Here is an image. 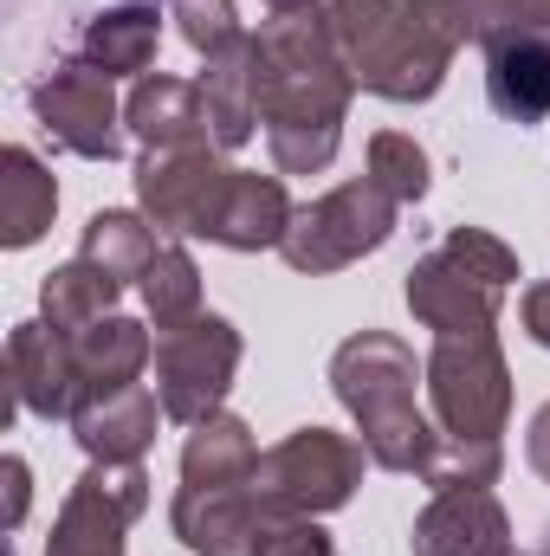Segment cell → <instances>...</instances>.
Returning a JSON list of instances; mask_svg holds the SVG:
<instances>
[{"mask_svg": "<svg viewBox=\"0 0 550 556\" xmlns=\"http://www.w3.org/2000/svg\"><path fill=\"white\" fill-rule=\"evenodd\" d=\"M350 91L357 78L330 39L324 7L273 13L260 26V124L285 175L330 168L343 142V117H350Z\"/></svg>", "mask_w": 550, "mask_h": 556, "instance_id": "obj_1", "label": "cell"}, {"mask_svg": "<svg viewBox=\"0 0 550 556\" xmlns=\"http://www.w3.org/2000/svg\"><path fill=\"white\" fill-rule=\"evenodd\" d=\"M324 13L357 91L389 104H427L453 52L473 39L453 0H324Z\"/></svg>", "mask_w": 550, "mask_h": 556, "instance_id": "obj_2", "label": "cell"}, {"mask_svg": "<svg viewBox=\"0 0 550 556\" xmlns=\"http://www.w3.org/2000/svg\"><path fill=\"white\" fill-rule=\"evenodd\" d=\"M421 376L427 369H414V350L402 337H389V330H357L330 356L337 402L350 408L357 433H363V453L383 472H421L427 453H434V440H440L421 420V402H414Z\"/></svg>", "mask_w": 550, "mask_h": 556, "instance_id": "obj_3", "label": "cell"}, {"mask_svg": "<svg viewBox=\"0 0 550 556\" xmlns=\"http://www.w3.org/2000/svg\"><path fill=\"white\" fill-rule=\"evenodd\" d=\"M518 278V253L486 227H453L409 273V311L440 337H486Z\"/></svg>", "mask_w": 550, "mask_h": 556, "instance_id": "obj_4", "label": "cell"}, {"mask_svg": "<svg viewBox=\"0 0 550 556\" xmlns=\"http://www.w3.org/2000/svg\"><path fill=\"white\" fill-rule=\"evenodd\" d=\"M357 485H363V446L330 427L285 433L253 466V492L273 518H324V511L350 505Z\"/></svg>", "mask_w": 550, "mask_h": 556, "instance_id": "obj_5", "label": "cell"}, {"mask_svg": "<svg viewBox=\"0 0 550 556\" xmlns=\"http://www.w3.org/2000/svg\"><path fill=\"white\" fill-rule=\"evenodd\" d=\"M396 207H402V201L383 194L370 175H363V181H343V188H330L324 201H311V207L291 214L278 253H285L291 273H311V278L343 273V266H357L363 253L389 247V233H396Z\"/></svg>", "mask_w": 550, "mask_h": 556, "instance_id": "obj_6", "label": "cell"}, {"mask_svg": "<svg viewBox=\"0 0 550 556\" xmlns=\"http://www.w3.org/2000/svg\"><path fill=\"white\" fill-rule=\"evenodd\" d=\"M427 402L440 433L453 440H499L512 420V369L499 337H440L427 356Z\"/></svg>", "mask_w": 550, "mask_h": 556, "instance_id": "obj_7", "label": "cell"}, {"mask_svg": "<svg viewBox=\"0 0 550 556\" xmlns=\"http://www.w3.org/2000/svg\"><path fill=\"white\" fill-rule=\"evenodd\" d=\"M234 369H240V330L227 317L201 311L175 330H155V402L168 420L201 427L208 415H221Z\"/></svg>", "mask_w": 550, "mask_h": 556, "instance_id": "obj_8", "label": "cell"}, {"mask_svg": "<svg viewBox=\"0 0 550 556\" xmlns=\"http://www.w3.org/2000/svg\"><path fill=\"white\" fill-rule=\"evenodd\" d=\"M240 168H227L208 149H142L137 162V201L142 214L168 233H195V240H221L227 207H234Z\"/></svg>", "mask_w": 550, "mask_h": 556, "instance_id": "obj_9", "label": "cell"}, {"mask_svg": "<svg viewBox=\"0 0 550 556\" xmlns=\"http://www.w3.org/2000/svg\"><path fill=\"white\" fill-rule=\"evenodd\" d=\"M149 505V472L142 459H91V472L72 485L46 556H124V538Z\"/></svg>", "mask_w": 550, "mask_h": 556, "instance_id": "obj_10", "label": "cell"}, {"mask_svg": "<svg viewBox=\"0 0 550 556\" xmlns=\"http://www.w3.org/2000/svg\"><path fill=\"white\" fill-rule=\"evenodd\" d=\"M33 117H39V130L59 142V149L85 155V162L124 155L111 72H98L91 59H72V65H59L52 78H39V85H33Z\"/></svg>", "mask_w": 550, "mask_h": 556, "instance_id": "obj_11", "label": "cell"}, {"mask_svg": "<svg viewBox=\"0 0 550 556\" xmlns=\"http://www.w3.org/2000/svg\"><path fill=\"white\" fill-rule=\"evenodd\" d=\"M168 525L195 556H260L278 518L260 505L253 479H240V485H182Z\"/></svg>", "mask_w": 550, "mask_h": 556, "instance_id": "obj_12", "label": "cell"}, {"mask_svg": "<svg viewBox=\"0 0 550 556\" xmlns=\"http://www.w3.org/2000/svg\"><path fill=\"white\" fill-rule=\"evenodd\" d=\"M7 382H13V402L33 408L46 420H72L78 415V356H72V337L52 330L46 317L39 324H13L7 337Z\"/></svg>", "mask_w": 550, "mask_h": 556, "instance_id": "obj_13", "label": "cell"}, {"mask_svg": "<svg viewBox=\"0 0 550 556\" xmlns=\"http://www.w3.org/2000/svg\"><path fill=\"white\" fill-rule=\"evenodd\" d=\"M414 556H512V525L492 492H434L414 518Z\"/></svg>", "mask_w": 550, "mask_h": 556, "instance_id": "obj_14", "label": "cell"}, {"mask_svg": "<svg viewBox=\"0 0 550 556\" xmlns=\"http://www.w3.org/2000/svg\"><path fill=\"white\" fill-rule=\"evenodd\" d=\"M208 98V124H214V149H240L253 142L260 124V39L240 33L221 52H208V72L195 78Z\"/></svg>", "mask_w": 550, "mask_h": 556, "instance_id": "obj_15", "label": "cell"}, {"mask_svg": "<svg viewBox=\"0 0 550 556\" xmlns=\"http://www.w3.org/2000/svg\"><path fill=\"white\" fill-rule=\"evenodd\" d=\"M124 124L137 130L142 149H208V142H214L201 85L162 78V72L137 78V91H130V104H124Z\"/></svg>", "mask_w": 550, "mask_h": 556, "instance_id": "obj_16", "label": "cell"}, {"mask_svg": "<svg viewBox=\"0 0 550 556\" xmlns=\"http://www.w3.org/2000/svg\"><path fill=\"white\" fill-rule=\"evenodd\" d=\"M486 98L512 124L550 117V39L545 33H518V39H492L486 46Z\"/></svg>", "mask_w": 550, "mask_h": 556, "instance_id": "obj_17", "label": "cell"}, {"mask_svg": "<svg viewBox=\"0 0 550 556\" xmlns=\"http://www.w3.org/2000/svg\"><path fill=\"white\" fill-rule=\"evenodd\" d=\"M155 415H162L155 389L130 382V389H111V395L78 402L72 433H78V446H85L91 459H142L149 440H155Z\"/></svg>", "mask_w": 550, "mask_h": 556, "instance_id": "obj_18", "label": "cell"}, {"mask_svg": "<svg viewBox=\"0 0 550 556\" xmlns=\"http://www.w3.org/2000/svg\"><path fill=\"white\" fill-rule=\"evenodd\" d=\"M72 356H78V402H91V395L130 389L155 363V343H149V330L137 317H104V324L72 337Z\"/></svg>", "mask_w": 550, "mask_h": 556, "instance_id": "obj_19", "label": "cell"}, {"mask_svg": "<svg viewBox=\"0 0 550 556\" xmlns=\"http://www.w3.org/2000/svg\"><path fill=\"white\" fill-rule=\"evenodd\" d=\"M59 207V181L46 175V162L33 149H0V240L7 247H33L52 227Z\"/></svg>", "mask_w": 550, "mask_h": 556, "instance_id": "obj_20", "label": "cell"}, {"mask_svg": "<svg viewBox=\"0 0 550 556\" xmlns=\"http://www.w3.org/2000/svg\"><path fill=\"white\" fill-rule=\"evenodd\" d=\"M253 466H260V446H253L247 420L208 415L201 427H188L182 485H240V479H253Z\"/></svg>", "mask_w": 550, "mask_h": 556, "instance_id": "obj_21", "label": "cell"}, {"mask_svg": "<svg viewBox=\"0 0 550 556\" xmlns=\"http://www.w3.org/2000/svg\"><path fill=\"white\" fill-rule=\"evenodd\" d=\"M155 39H162V20L155 7H111L85 26V59L111 78H149L155 65Z\"/></svg>", "mask_w": 550, "mask_h": 556, "instance_id": "obj_22", "label": "cell"}, {"mask_svg": "<svg viewBox=\"0 0 550 556\" xmlns=\"http://www.w3.org/2000/svg\"><path fill=\"white\" fill-rule=\"evenodd\" d=\"M117 291H124V285L104 273V266L72 260V266L46 273V285H39V311H46V324H52V330L78 337V330H91V324H104V317H111Z\"/></svg>", "mask_w": 550, "mask_h": 556, "instance_id": "obj_23", "label": "cell"}, {"mask_svg": "<svg viewBox=\"0 0 550 556\" xmlns=\"http://www.w3.org/2000/svg\"><path fill=\"white\" fill-rule=\"evenodd\" d=\"M155 253H162L155 220L117 214V207H104V214H91V220H85V247H78V260L104 266L117 285H142V273H149V260H155Z\"/></svg>", "mask_w": 550, "mask_h": 556, "instance_id": "obj_24", "label": "cell"}, {"mask_svg": "<svg viewBox=\"0 0 550 556\" xmlns=\"http://www.w3.org/2000/svg\"><path fill=\"white\" fill-rule=\"evenodd\" d=\"M142 304L155 330H175L188 317H201V266L188 260V247H162L142 273Z\"/></svg>", "mask_w": 550, "mask_h": 556, "instance_id": "obj_25", "label": "cell"}, {"mask_svg": "<svg viewBox=\"0 0 550 556\" xmlns=\"http://www.w3.org/2000/svg\"><path fill=\"white\" fill-rule=\"evenodd\" d=\"M499 466H505L499 440H453V433H440L427 466H421V479L434 492H486L499 479Z\"/></svg>", "mask_w": 550, "mask_h": 556, "instance_id": "obj_26", "label": "cell"}, {"mask_svg": "<svg viewBox=\"0 0 550 556\" xmlns=\"http://www.w3.org/2000/svg\"><path fill=\"white\" fill-rule=\"evenodd\" d=\"M370 181L383 194H396V201H421L427 194V155H421V142L402 137V130L370 137Z\"/></svg>", "mask_w": 550, "mask_h": 556, "instance_id": "obj_27", "label": "cell"}, {"mask_svg": "<svg viewBox=\"0 0 550 556\" xmlns=\"http://www.w3.org/2000/svg\"><path fill=\"white\" fill-rule=\"evenodd\" d=\"M453 7H460V20H466V33L479 46L518 39V33H545L550 39V0H453Z\"/></svg>", "mask_w": 550, "mask_h": 556, "instance_id": "obj_28", "label": "cell"}, {"mask_svg": "<svg viewBox=\"0 0 550 556\" xmlns=\"http://www.w3.org/2000/svg\"><path fill=\"white\" fill-rule=\"evenodd\" d=\"M168 13L182 20V39L195 52H221L227 39H240V20L227 0H168Z\"/></svg>", "mask_w": 550, "mask_h": 556, "instance_id": "obj_29", "label": "cell"}, {"mask_svg": "<svg viewBox=\"0 0 550 556\" xmlns=\"http://www.w3.org/2000/svg\"><path fill=\"white\" fill-rule=\"evenodd\" d=\"M260 556H337V544L317 531V518H278L266 531Z\"/></svg>", "mask_w": 550, "mask_h": 556, "instance_id": "obj_30", "label": "cell"}, {"mask_svg": "<svg viewBox=\"0 0 550 556\" xmlns=\"http://www.w3.org/2000/svg\"><path fill=\"white\" fill-rule=\"evenodd\" d=\"M518 317H525V330H532V337H538V343L550 350V278H538V285L525 291V304H518Z\"/></svg>", "mask_w": 550, "mask_h": 556, "instance_id": "obj_31", "label": "cell"}, {"mask_svg": "<svg viewBox=\"0 0 550 556\" xmlns=\"http://www.w3.org/2000/svg\"><path fill=\"white\" fill-rule=\"evenodd\" d=\"M525 453H532V472L550 485V402L532 415V433H525Z\"/></svg>", "mask_w": 550, "mask_h": 556, "instance_id": "obj_32", "label": "cell"}, {"mask_svg": "<svg viewBox=\"0 0 550 556\" xmlns=\"http://www.w3.org/2000/svg\"><path fill=\"white\" fill-rule=\"evenodd\" d=\"M0 472H7V525H20V518H26V492H33V485H26V459H20V453H7V466H0Z\"/></svg>", "mask_w": 550, "mask_h": 556, "instance_id": "obj_33", "label": "cell"}, {"mask_svg": "<svg viewBox=\"0 0 550 556\" xmlns=\"http://www.w3.org/2000/svg\"><path fill=\"white\" fill-rule=\"evenodd\" d=\"M273 13H298V7H317V0H266Z\"/></svg>", "mask_w": 550, "mask_h": 556, "instance_id": "obj_34", "label": "cell"}, {"mask_svg": "<svg viewBox=\"0 0 550 556\" xmlns=\"http://www.w3.org/2000/svg\"><path fill=\"white\" fill-rule=\"evenodd\" d=\"M538 556H550V531H545V544H538Z\"/></svg>", "mask_w": 550, "mask_h": 556, "instance_id": "obj_35", "label": "cell"}, {"mask_svg": "<svg viewBox=\"0 0 550 556\" xmlns=\"http://www.w3.org/2000/svg\"><path fill=\"white\" fill-rule=\"evenodd\" d=\"M512 556H518V551H512Z\"/></svg>", "mask_w": 550, "mask_h": 556, "instance_id": "obj_36", "label": "cell"}]
</instances>
